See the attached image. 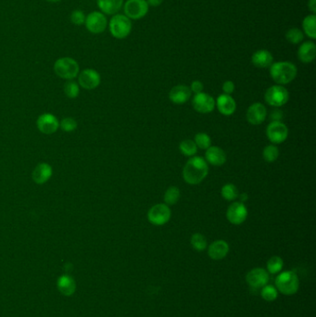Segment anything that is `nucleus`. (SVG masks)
Listing matches in <instances>:
<instances>
[{
    "mask_svg": "<svg viewBox=\"0 0 316 317\" xmlns=\"http://www.w3.org/2000/svg\"><path fill=\"white\" fill-rule=\"evenodd\" d=\"M190 97H191V90L188 87L184 86V84H179L172 88L170 94H169L171 101L175 104L185 103L188 101Z\"/></svg>",
    "mask_w": 316,
    "mask_h": 317,
    "instance_id": "obj_22",
    "label": "nucleus"
},
{
    "mask_svg": "<svg viewBox=\"0 0 316 317\" xmlns=\"http://www.w3.org/2000/svg\"><path fill=\"white\" fill-rule=\"evenodd\" d=\"M298 70L290 61H278L270 66V75L272 80L280 86L291 83L297 76Z\"/></svg>",
    "mask_w": 316,
    "mask_h": 317,
    "instance_id": "obj_2",
    "label": "nucleus"
},
{
    "mask_svg": "<svg viewBox=\"0 0 316 317\" xmlns=\"http://www.w3.org/2000/svg\"><path fill=\"white\" fill-rule=\"evenodd\" d=\"M39 131L45 135H52L58 131L59 122L56 116L51 113H44L39 116L36 121Z\"/></svg>",
    "mask_w": 316,
    "mask_h": 317,
    "instance_id": "obj_13",
    "label": "nucleus"
},
{
    "mask_svg": "<svg viewBox=\"0 0 316 317\" xmlns=\"http://www.w3.org/2000/svg\"><path fill=\"white\" fill-rule=\"evenodd\" d=\"M215 104L220 113L225 116H230L234 114L237 109V104H236L235 99L230 95H226V94H223L219 96Z\"/></svg>",
    "mask_w": 316,
    "mask_h": 317,
    "instance_id": "obj_18",
    "label": "nucleus"
},
{
    "mask_svg": "<svg viewBox=\"0 0 316 317\" xmlns=\"http://www.w3.org/2000/svg\"><path fill=\"white\" fill-rule=\"evenodd\" d=\"M308 9L311 11L312 14L315 15L316 13V0H309L308 2Z\"/></svg>",
    "mask_w": 316,
    "mask_h": 317,
    "instance_id": "obj_42",
    "label": "nucleus"
},
{
    "mask_svg": "<svg viewBox=\"0 0 316 317\" xmlns=\"http://www.w3.org/2000/svg\"><path fill=\"white\" fill-rule=\"evenodd\" d=\"M59 125L64 132H73L77 128V122L72 117L64 118L61 120Z\"/></svg>",
    "mask_w": 316,
    "mask_h": 317,
    "instance_id": "obj_37",
    "label": "nucleus"
},
{
    "mask_svg": "<svg viewBox=\"0 0 316 317\" xmlns=\"http://www.w3.org/2000/svg\"><path fill=\"white\" fill-rule=\"evenodd\" d=\"M52 175H53L52 167L49 165V163L42 162L34 168V172L32 174V178L35 184L43 185L51 178Z\"/></svg>",
    "mask_w": 316,
    "mask_h": 317,
    "instance_id": "obj_17",
    "label": "nucleus"
},
{
    "mask_svg": "<svg viewBox=\"0 0 316 317\" xmlns=\"http://www.w3.org/2000/svg\"><path fill=\"white\" fill-rule=\"evenodd\" d=\"M100 74L94 69H85L78 76V83L87 90H93L100 83Z\"/></svg>",
    "mask_w": 316,
    "mask_h": 317,
    "instance_id": "obj_11",
    "label": "nucleus"
},
{
    "mask_svg": "<svg viewBox=\"0 0 316 317\" xmlns=\"http://www.w3.org/2000/svg\"><path fill=\"white\" fill-rule=\"evenodd\" d=\"M283 118V113L281 111H275L271 113V119L272 122H281Z\"/></svg>",
    "mask_w": 316,
    "mask_h": 317,
    "instance_id": "obj_41",
    "label": "nucleus"
},
{
    "mask_svg": "<svg viewBox=\"0 0 316 317\" xmlns=\"http://www.w3.org/2000/svg\"><path fill=\"white\" fill-rule=\"evenodd\" d=\"M179 149L184 155L188 157L193 156L198 151V146L195 144V142L190 139H186V140L181 142Z\"/></svg>",
    "mask_w": 316,
    "mask_h": 317,
    "instance_id": "obj_33",
    "label": "nucleus"
},
{
    "mask_svg": "<svg viewBox=\"0 0 316 317\" xmlns=\"http://www.w3.org/2000/svg\"><path fill=\"white\" fill-rule=\"evenodd\" d=\"M251 61L257 68H270V66L273 64V57L271 52L266 49H260L253 53Z\"/></svg>",
    "mask_w": 316,
    "mask_h": 317,
    "instance_id": "obj_19",
    "label": "nucleus"
},
{
    "mask_svg": "<svg viewBox=\"0 0 316 317\" xmlns=\"http://www.w3.org/2000/svg\"><path fill=\"white\" fill-rule=\"evenodd\" d=\"M268 139L272 144H281L285 141L288 136L287 125L281 122H272L269 123L266 129Z\"/></svg>",
    "mask_w": 316,
    "mask_h": 317,
    "instance_id": "obj_10",
    "label": "nucleus"
},
{
    "mask_svg": "<svg viewBox=\"0 0 316 317\" xmlns=\"http://www.w3.org/2000/svg\"><path fill=\"white\" fill-rule=\"evenodd\" d=\"M54 72L60 78L73 80L77 77L80 67L75 59L70 57H64L57 59L54 64Z\"/></svg>",
    "mask_w": 316,
    "mask_h": 317,
    "instance_id": "obj_4",
    "label": "nucleus"
},
{
    "mask_svg": "<svg viewBox=\"0 0 316 317\" xmlns=\"http://www.w3.org/2000/svg\"><path fill=\"white\" fill-rule=\"evenodd\" d=\"M265 101L272 107H281L288 101L289 95L287 88L277 84L268 88L264 95Z\"/></svg>",
    "mask_w": 316,
    "mask_h": 317,
    "instance_id": "obj_6",
    "label": "nucleus"
},
{
    "mask_svg": "<svg viewBox=\"0 0 316 317\" xmlns=\"http://www.w3.org/2000/svg\"><path fill=\"white\" fill-rule=\"evenodd\" d=\"M146 2L151 7H159L163 2V0H146Z\"/></svg>",
    "mask_w": 316,
    "mask_h": 317,
    "instance_id": "obj_43",
    "label": "nucleus"
},
{
    "mask_svg": "<svg viewBox=\"0 0 316 317\" xmlns=\"http://www.w3.org/2000/svg\"><path fill=\"white\" fill-rule=\"evenodd\" d=\"M191 245L197 251H203L207 248V240L203 235L196 233L191 238Z\"/></svg>",
    "mask_w": 316,
    "mask_h": 317,
    "instance_id": "obj_31",
    "label": "nucleus"
},
{
    "mask_svg": "<svg viewBox=\"0 0 316 317\" xmlns=\"http://www.w3.org/2000/svg\"><path fill=\"white\" fill-rule=\"evenodd\" d=\"M209 167L202 157H193L189 159L183 170V177L190 185H198L208 176Z\"/></svg>",
    "mask_w": 316,
    "mask_h": 317,
    "instance_id": "obj_1",
    "label": "nucleus"
},
{
    "mask_svg": "<svg viewBox=\"0 0 316 317\" xmlns=\"http://www.w3.org/2000/svg\"><path fill=\"white\" fill-rule=\"evenodd\" d=\"M109 28L113 37H115L117 39L127 38L131 33V20L125 15H113L110 20Z\"/></svg>",
    "mask_w": 316,
    "mask_h": 317,
    "instance_id": "obj_5",
    "label": "nucleus"
},
{
    "mask_svg": "<svg viewBox=\"0 0 316 317\" xmlns=\"http://www.w3.org/2000/svg\"><path fill=\"white\" fill-rule=\"evenodd\" d=\"M205 158L206 161L214 166H222L226 161V154L219 146H209Z\"/></svg>",
    "mask_w": 316,
    "mask_h": 317,
    "instance_id": "obj_23",
    "label": "nucleus"
},
{
    "mask_svg": "<svg viewBox=\"0 0 316 317\" xmlns=\"http://www.w3.org/2000/svg\"><path fill=\"white\" fill-rule=\"evenodd\" d=\"M315 56L316 46L312 41H307L300 46L298 57L303 64H311L315 59Z\"/></svg>",
    "mask_w": 316,
    "mask_h": 317,
    "instance_id": "obj_20",
    "label": "nucleus"
},
{
    "mask_svg": "<svg viewBox=\"0 0 316 317\" xmlns=\"http://www.w3.org/2000/svg\"><path fill=\"white\" fill-rule=\"evenodd\" d=\"M276 285L278 291L284 295L291 296L298 292L300 288V280L297 273L293 271H285L279 273L276 279Z\"/></svg>",
    "mask_w": 316,
    "mask_h": 317,
    "instance_id": "obj_3",
    "label": "nucleus"
},
{
    "mask_svg": "<svg viewBox=\"0 0 316 317\" xmlns=\"http://www.w3.org/2000/svg\"><path fill=\"white\" fill-rule=\"evenodd\" d=\"M263 159L268 162H273L278 160L279 156V151L278 146L273 145H269L266 146L263 152Z\"/></svg>",
    "mask_w": 316,
    "mask_h": 317,
    "instance_id": "obj_36",
    "label": "nucleus"
},
{
    "mask_svg": "<svg viewBox=\"0 0 316 317\" xmlns=\"http://www.w3.org/2000/svg\"><path fill=\"white\" fill-rule=\"evenodd\" d=\"M223 91L226 95H231L235 91V84L232 81H226L223 84Z\"/></svg>",
    "mask_w": 316,
    "mask_h": 317,
    "instance_id": "obj_40",
    "label": "nucleus"
},
{
    "mask_svg": "<svg viewBox=\"0 0 316 317\" xmlns=\"http://www.w3.org/2000/svg\"><path fill=\"white\" fill-rule=\"evenodd\" d=\"M229 252V245L224 240H216L209 245L208 254L209 258L219 261L224 259Z\"/></svg>",
    "mask_w": 316,
    "mask_h": 317,
    "instance_id": "obj_21",
    "label": "nucleus"
},
{
    "mask_svg": "<svg viewBox=\"0 0 316 317\" xmlns=\"http://www.w3.org/2000/svg\"><path fill=\"white\" fill-rule=\"evenodd\" d=\"M261 295L263 300H265L266 302H273L278 299V290L272 285H266L262 288Z\"/></svg>",
    "mask_w": 316,
    "mask_h": 317,
    "instance_id": "obj_34",
    "label": "nucleus"
},
{
    "mask_svg": "<svg viewBox=\"0 0 316 317\" xmlns=\"http://www.w3.org/2000/svg\"><path fill=\"white\" fill-rule=\"evenodd\" d=\"M122 5L123 0H97V6L104 14L115 15Z\"/></svg>",
    "mask_w": 316,
    "mask_h": 317,
    "instance_id": "obj_25",
    "label": "nucleus"
},
{
    "mask_svg": "<svg viewBox=\"0 0 316 317\" xmlns=\"http://www.w3.org/2000/svg\"><path fill=\"white\" fill-rule=\"evenodd\" d=\"M48 2H51V3H56V2H59L60 0H46Z\"/></svg>",
    "mask_w": 316,
    "mask_h": 317,
    "instance_id": "obj_45",
    "label": "nucleus"
},
{
    "mask_svg": "<svg viewBox=\"0 0 316 317\" xmlns=\"http://www.w3.org/2000/svg\"><path fill=\"white\" fill-rule=\"evenodd\" d=\"M302 28L307 36L311 39L316 38V16L314 14L308 15L302 22Z\"/></svg>",
    "mask_w": 316,
    "mask_h": 317,
    "instance_id": "obj_26",
    "label": "nucleus"
},
{
    "mask_svg": "<svg viewBox=\"0 0 316 317\" xmlns=\"http://www.w3.org/2000/svg\"><path fill=\"white\" fill-rule=\"evenodd\" d=\"M71 22L74 25H82L86 22V15L83 13V10H73L71 13Z\"/></svg>",
    "mask_w": 316,
    "mask_h": 317,
    "instance_id": "obj_38",
    "label": "nucleus"
},
{
    "mask_svg": "<svg viewBox=\"0 0 316 317\" xmlns=\"http://www.w3.org/2000/svg\"><path fill=\"white\" fill-rule=\"evenodd\" d=\"M203 83H201L200 81H194L193 83H191V91L194 92L195 94H200L203 91Z\"/></svg>",
    "mask_w": 316,
    "mask_h": 317,
    "instance_id": "obj_39",
    "label": "nucleus"
},
{
    "mask_svg": "<svg viewBox=\"0 0 316 317\" xmlns=\"http://www.w3.org/2000/svg\"><path fill=\"white\" fill-rule=\"evenodd\" d=\"M283 266H284V262H283L282 258H280L279 256H272L268 260L267 270L269 273L275 274V273H280Z\"/></svg>",
    "mask_w": 316,
    "mask_h": 317,
    "instance_id": "obj_27",
    "label": "nucleus"
},
{
    "mask_svg": "<svg viewBox=\"0 0 316 317\" xmlns=\"http://www.w3.org/2000/svg\"><path fill=\"white\" fill-rule=\"evenodd\" d=\"M304 38V34L299 28H290L286 33V39L291 44H300Z\"/></svg>",
    "mask_w": 316,
    "mask_h": 317,
    "instance_id": "obj_29",
    "label": "nucleus"
},
{
    "mask_svg": "<svg viewBox=\"0 0 316 317\" xmlns=\"http://www.w3.org/2000/svg\"><path fill=\"white\" fill-rule=\"evenodd\" d=\"M85 25L90 33L101 34L107 28V18L101 11H93L86 17Z\"/></svg>",
    "mask_w": 316,
    "mask_h": 317,
    "instance_id": "obj_8",
    "label": "nucleus"
},
{
    "mask_svg": "<svg viewBox=\"0 0 316 317\" xmlns=\"http://www.w3.org/2000/svg\"><path fill=\"white\" fill-rule=\"evenodd\" d=\"M58 291L64 296H72L76 291L75 280L69 274H62L58 278L57 282Z\"/></svg>",
    "mask_w": 316,
    "mask_h": 317,
    "instance_id": "obj_24",
    "label": "nucleus"
},
{
    "mask_svg": "<svg viewBox=\"0 0 316 317\" xmlns=\"http://www.w3.org/2000/svg\"><path fill=\"white\" fill-rule=\"evenodd\" d=\"M180 191L176 186H171L164 194V201L166 205H175L180 199Z\"/></svg>",
    "mask_w": 316,
    "mask_h": 317,
    "instance_id": "obj_28",
    "label": "nucleus"
},
{
    "mask_svg": "<svg viewBox=\"0 0 316 317\" xmlns=\"http://www.w3.org/2000/svg\"><path fill=\"white\" fill-rule=\"evenodd\" d=\"M150 6L146 0H127L123 6L124 15L130 20H139L149 12Z\"/></svg>",
    "mask_w": 316,
    "mask_h": 317,
    "instance_id": "obj_7",
    "label": "nucleus"
},
{
    "mask_svg": "<svg viewBox=\"0 0 316 317\" xmlns=\"http://www.w3.org/2000/svg\"><path fill=\"white\" fill-rule=\"evenodd\" d=\"M267 115L266 108L262 103H254L247 111V120L249 123L258 125L265 120Z\"/></svg>",
    "mask_w": 316,
    "mask_h": 317,
    "instance_id": "obj_16",
    "label": "nucleus"
},
{
    "mask_svg": "<svg viewBox=\"0 0 316 317\" xmlns=\"http://www.w3.org/2000/svg\"><path fill=\"white\" fill-rule=\"evenodd\" d=\"M194 142L197 146L201 150H208L212 144V139L209 135L205 133H199L195 136Z\"/></svg>",
    "mask_w": 316,
    "mask_h": 317,
    "instance_id": "obj_35",
    "label": "nucleus"
},
{
    "mask_svg": "<svg viewBox=\"0 0 316 317\" xmlns=\"http://www.w3.org/2000/svg\"><path fill=\"white\" fill-rule=\"evenodd\" d=\"M269 273L263 268H254L247 273L246 281L249 287L262 288L269 282Z\"/></svg>",
    "mask_w": 316,
    "mask_h": 317,
    "instance_id": "obj_14",
    "label": "nucleus"
},
{
    "mask_svg": "<svg viewBox=\"0 0 316 317\" xmlns=\"http://www.w3.org/2000/svg\"><path fill=\"white\" fill-rule=\"evenodd\" d=\"M248 195H247L246 193H243V194H241V195H240V200H241L240 202H242V203H244L245 201H247V200H248Z\"/></svg>",
    "mask_w": 316,
    "mask_h": 317,
    "instance_id": "obj_44",
    "label": "nucleus"
},
{
    "mask_svg": "<svg viewBox=\"0 0 316 317\" xmlns=\"http://www.w3.org/2000/svg\"><path fill=\"white\" fill-rule=\"evenodd\" d=\"M222 196L224 200H236L239 197V191L236 185L233 184H226L222 187Z\"/></svg>",
    "mask_w": 316,
    "mask_h": 317,
    "instance_id": "obj_30",
    "label": "nucleus"
},
{
    "mask_svg": "<svg viewBox=\"0 0 316 317\" xmlns=\"http://www.w3.org/2000/svg\"><path fill=\"white\" fill-rule=\"evenodd\" d=\"M64 93L68 98H77L80 93L79 84L73 80H68L64 84Z\"/></svg>",
    "mask_w": 316,
    "mask_h": 317,
    "instance_id": "obj_32",
    "label": "nucleus"
},
{
    "mask_svg": "<svg viewBox=\"0 0 316 317\" xmlns=\"http://www.w3.org/2000/svg\"><path fill=\"white\" fill-rule=\"evenodd\" d=\"M226 217L231 224L241 225L248 217L247 207L242 202H234L227 209Z\"/></svg>",
    "mask_w": 316,
    "mask_h": 317,
    "instance_id": "obj_12",
    "label": "nucleus"
},
{
    "mask_svg": "<svg viewBox=\"0 0 316 317\" xmlns=\"http://www.w3.org/2000/svg\"><path fill=\"white\" fill-rule=\"evenodd\" d=\"M171 210L166 204H156L151 207L148 213V219L154 225H163L169 222Z\"/></svg>",
    "mask_w": 316,
    "mask_h": 317,
    "instance_id": "obj_9",
    "label": "nucleus"
},
{
    "mask_svg": "<svg viewBox=\"0 0 316 317\" xmlns=\"http://www.w3.org/2000/svg\"><path fill=\"white\" fill-rule=\"evenodd\" d=\"M192 104L198 113H203V114L212 113L215 108L214 98L206 93L196 94Z\"/></svg>",
    "mask_w": 316,
    "mask_h": 317,
    "instance_id": "obj_15",
    "label": "nucleus"
}]
</instances>
